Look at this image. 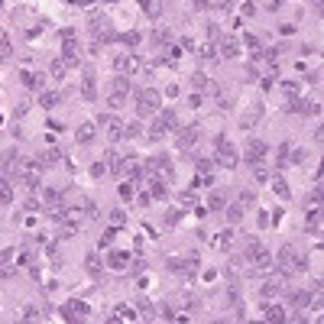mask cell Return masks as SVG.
I'll return each mask as SVG.
<instances>
[{
  "mask_svg": "<svg viewBox=\"0 0 324 324\" xmlns=\"http://www.w3.org/2000/svg\"><path fill=\"white\" fill-rule=\"evenodd\" d=\"M104 159H107V169L114 172V175H124V165H127V159L120 153H114V149H107L104 153Z\"/></svg>",
  "mask_w": 324,
  "mask_h": 324,
  "instance_id": "cell-22",
  "label": "cell"
},
{
  "mask_svg": "<svg viewBox=\"0 0 324 324\" xmlns=\"http://www.w3.org/2000/svg\"><path fill=\"white\" fill-rule=\"evenodd\" d=\"M266 153H269L266 139L250 136V139H247V149H243V156H240V159H243V162H250V165H256V162H266Z\"/></svg>",
  "mask_w": 324,
  "mask_h": 324,
  "instance_id": "cell-7",
  "label": "cell"
},
{
  "mask_svg": "<svg viewBox=\"0 0 324 324\" xmlns=\"http://www.w3.org/2000/svg\"><path fill=\"white\" fill-rule=\"evenodd\" d=\"M114 91H120V94H130V91H133V81H130V75H117V78H114Z\"/></svg>",
  "mask_w": 324,
  "mask_h": 324,
  "instance_id": "cell-39",
  "label": "cell"
},
{
  "mask_svg": "<svg viewBox=\"0 0 324 324\" xmlns=\"http://www.w3.org/2000/svg\"><path fill=\"white\" fill-rule=\"evenodd\" d=\"M162 107V94L156 88H139L136 91V114L139 117H156Z\"/></svg>",
  "mask_w": 324,
  "mask_h": 324,
  "instance_id": "cell-4",
  "label": "cell"
},
{
  "mask_svg": "<svg viewBox=\"0 0 324 324\" xmlns=\"http://www.w3.org/2000/svg\"><path fill=\"white\" fill-rule=\"evenodd\" d=\"M16 276V266L13 262H3V266H0V279H13Z\"/></svg>",
  "mask_w": 324,
  "mask_h": 324,
  "instance_id": "cell-54",
  "label": "cell"
},
{
  "mask_svg": "<svg viewBox=\"0 0 324 324\" xmlns=\"http://www.w3.org/2000/svg\"><path fill=\"white\" fill-rule=\"evenodd\" d=\"M224 208H227V192H221V188H217V192H211L204 211H224Z\"/></svg>",
  "mask_w": 324,
  "mask_h": 324,
  "instance_id": "cell-24",
  "label": "cell"
},
{
  "mask_svg": "<svg viewBox=\"0 0 324 324\" xmlns=\"http://www.w3.org/2000/svg\"><path fill=\"white\" fill-rule=\"evenodd\" d=\"M139 55L136 52H120V55H114V71L117 75H136L139 71Z\"/></svg>",
  "mask_w": 324,
  "mask_h": 324,
  "instance_id": "cell-8",
  "label": "cell"
},
{
  "mask_svg": "<svg viewBox=\"0 0 324 324\" xmlns=\"http://www.w3.org/2000/svg\"><path fill=\"white\" fill-rule=\"evenodd\" d=\"M266 178H269V169H266L262 162H256V165H253V182H259V185H262Z\"/></svg>",
  "mask_w": 324,
  "mask_h": 324,
  "instance_id": "cell-45",
  "label": "cell"
},
{
  "mask_svg": "<svg viewBox=\"0 0 324 324\" xmlns=\"http://www.w3.org/2000/svg\"><path fill=\"white\" fill-rule=\"evenodd\" d=\"M224 211H227V224H230V227H237L240 221H243V208H240L237 201H233V204H227Z\"/></svg>",
  "mask_w": 324,
  "mask_h": 324,
  "instance_id": "cell-32",
  "label": "cell"
},
{
  "mask_svg": "<svg viewBox=\"0 0 324 324\" xmlns=\"http://www.w3.org/2000/svg\"><path fill=\"white\" fill-rule=\"evenodd\" d=\"M214 97H217V107H221V110H230V107H233L230 100H227V94H224V91H217V88H214Z\"/></svg>",
  "mask_w": 324,
  "mask_h": 324,
  "instance_id": "cell-51",
  "label": "cell"
},
{
  "mask_svg": "<svg viewBox=\"0 0 324 324\" xmlns=\"http://www.w3.org/2000/svg\"><path fill=\"white\" fill-rule=\"evenodd\" d=\"M243 262H250V272L272 269V256H269V250L262 247L259 240H250V243H247V256H243Z\"/></svg>",
  "mask_w": 324,
  "mask_h": 324,
  "instance_id": "cell-2",
  "label": "cell"
},
{
  "mask_svg": "<svg viewBox=\"0 0 324 324\" xmlns=\"http://www.w3.org/2000/svg\"><path fill=\"white\" fill-rule=\"evenodd\" d=\"M117 233H120V230H117V227H107V230L100 233V243H97V247H100V250H107L110 243H114V237H117Z\"/></svg>",
  "mask_w": 324,
  "mask_h": 324,
  "instance_id": "cell-43",
  "label": "cell"
},
{
  "mask_svg": "<svg viewBox=\"0 0 324 324\" xmlns=\"http://www.w3.org/2000/svg\"><path fill=\"white\" fill-rule=\"evenodd\" d=\"M286 110H289V114H305V117H311V114H318L321 107H318L315 100H308V97H289Z\"/></svg>",
  "mask_w": 324,
  "mask_h": 324,
  "instance_id": "cell-11",
  "label": "cell"
},
{
  "mask_svg": "<svg viewBox=\"0 0 324 324\" xmlns=\"http://www.w3.org/2000/svg\"><path fill=\"white\" fill-rule=\"evenodd\" d=\"M81 100H88V104L97 100V75H94L91 68L85 71V78H81Z\"/></svg>",
  "mask_w": 324,
  "mask_h": 324,
  "instance_id": "cell-13",
  "label": "cell"
},
{
  "mask_svg": "<svg viewBox=\"0 0 324 324\" xmlns=\"http://www.w3.org/2000/svg\"><path fill=\"white\" fill-rule=\"evenodd\" d=\"M20 153L16 149H7V153H0V178H10V175H20Z\"/></svg>",
  "mask_w": 324,
  "mask_h": 324,
  "instance_id": "cell-10",
  "label": "cell"
},
{
  "mask_svg": "<svg viewBox=\"0 0 324 324\" xmlns=\"http://www.w3.org/2000/svg\"><path fill=\"white\" fill-rule=\"evenodd\" d=\"M107 321H136V311L133 305H117L114 315H107Z\"/></svg>",
  "mask_w": 324,
  "mask_h": 324,
  "instance_id": "cell-25",
  "label": "cell"
},
{
  "mask_svg": "<svg viewBox=\"0 0 324 324\" xmlns=\"http://www.w3.org/2000/svg\"><path fill=\"white\" fill-rule=\"evenodd\" d=\"M159 117L165 120V127H169V130H178V114H175L172 107H159Z\"/></svg>",
  "mask_w": 324,
  "mask_h": 324,
  "instance_id": "cell-33",
  "label": "cell"
},
{
  "mask_svg": "<svg viewBox=\"0 0 324 324\" xmlns=\"http://www.w3.org/2000/svg\"><path fill=\"white\" fill-rule=\"evenodd\" d=\"M133 194H136L133 182H124V185H120V198H124V201H133Z\"/></svg>",
  "mask_w": 324,
  "mask_h": 324,
  "instance_id": "cell-50",
  "label": "cell"
},
{
  "mask_svg": "<svg viewBox=\"0 0 324 324\" xmlns=\"http://www.w3.org/2000/svg\"><path fill=\"white\" fill-rule=\"evenodd\" d=\"M282 292V276H272V279H266V282H262V289H259V295L262 298H276V295Z\"/></svg>",
  "mask_w": 324,
  "mask_h": 324,
  "instance_id": "cell-19",
  "label": "cell"
},
{
  "mask_svg": "<svg viewBox=\"0 0 324 324\" xmlns=\"http://www.w3.org/2000/svg\"><path fill=\"white\" fill-rule=\"evenodd\" d=\"M272 188H276V194H279V198H286L289 201V194H292V192H289V185H286V182H282V178H272Z\"/></svg>",
  "mask_w": 324,
  "mask_h": 324,
  "instance_id": "cell-46",
  "label": "cell"
},
{
  "mask_svg": "<svg viewBox=\"0 0 324 324\" xmlns=\"http://www.w3.org/2000/svg\"><path fill=\"white\" fill-rule=\"evenodd\" d=\"M237 204H240L243 211H247V208H256V194L250 192V188H243V192L237 194Z\"/></svg>",
  "mask_w": 324,
  "mask_h": 324,
  "instance_id": "cell-37",
  "label": "cell"
},
{
  "mask_svg": "<svg viewBox=\"0 0 324 324\" xmlns=\"http://www.w3.org/2000/svg\"><path fill=\"white\" fill-rule=\"evenodd\" d=\"M201 139V127L198 124H188V127H178L175 130V146L182 149V153H192L194 146H198Z\"/></svg>",
  "mask_w": 324,
  "mask_h": 324,
  "instance_id": "cell-6",
  "label": "cell"
},
{
  "mask_svg": "<svg viewBox=\"0 0 324 324\" xmlns=\"http://www.w3.org/2000/svg\"><path fill=\"white\" fill-rule=\"evenodd\" d=\"M85 269L91 272L94 279H100V272H104V269H100V259H97V253H88V259H85Z\"/></svg>",
  "mask_w": 324,
  "mask_h": 324,
  "instance_id": "cell-35",
  "label": "cell"
},
{
  "mask_svg": "<svg viewBox=\"0 0 324 324\" xmlns=\"http://www.w3.org/2000/svg\"><path fill=\"white\" fill-rule=\"evenodd\" d=\"M153 49L156 52H165V49L172 46V32H169V26H159V30H153Z\"/></svg>",
  "mask_w": 324,
  "mask_h": 324,
  "instance_id": "cell-15",
  "label": "cell"
},
{
  "mask_svg": "<svg viewBox=\"0 0 324 324\" xmlns=\"http://www.w3.org/2000/svg\"><path fill=\"white\" fill-rule=\"evenodd\" d=\"M289 153H292V146H289V143H282V146H279V162H276V169H286Z\"/></svg>",
  "mask_w": 324,
  "mask_h": 324,
  "instance_id": "cell-47",
  "label": "cell"
},
{
  "mask_svg": "<svg viewBox=\"0 0 324 324\" xmlns=\"http://www.w3.org/2000/svg\"><path fill=\"white\" fill-rule=\"evenodd\" d=\"M233 247V227H227L221 237H214V250H221V253H230Z\"/></svg>",
  "mask_w": 324,
  "mask_h": 324,
  "instance_id": "cell-27",
  "label": "cell"
},
{
  "mask_svg": "<svg viewBox=\"0 0 324 324\" xmlns=\"http://www.w3.org/2000/svg\"><path fill=\"white\" fill-rule=\"evenodd\" d=\"M20 85L26 88V91H42V85H46V75H39V71H20Z\"/></svg>",
  "mask_w": 324,
  "mask_h": 324,
  "instance_id": "cell-14",
  "label": "cell"
},
{
  "mask_svg": "<svg viewBox=\"0 0 324 324\" xmlns=\"http://www.w3.org/2000/svg\"><path fill=\"white\" fill-rule=\"evenodd\" d=\"M305 305H311V289H295V292H289V308L301 311Z\"/></svg>",
  "mask_w": 324,
  "mask_h": 324,
  "instance_id": "cell-16",
  "label": "cell"
},
{
  "mask_svg": "<svg viewBox=\"0 0 324 324\" xmlns=\"http://www.w3.org/2000/svg\"><path fill=\"white\" fill-rule=\"evenodd\" d=\"M36 318H39L36 305H23V321H36Z\"/></svg>",
  "mask_w": 324,
  "mask_h": 324,
  "instance_id": "cell-52",
  "label": "cell"
},
{
  "mask_svg": "<svg viewBox=\"0 0 324 324\" xmlns=\"http://www.w3.org/2000/svg\"><path fill=\"white\" fill-rule=\"evenodd\" d=\"M139 130H143L139 124H124V139H136V136H139Z\"/></svg>",
  "mask_w": 324,
  "mask_h": 324,
  "instance_id": "cell-49",
  "label": "cell"
},
{
  "mask_svg": "<svg viewBox=\"0 0 324 324\" xmlns=\"http://www.w3.org/2000/svg\"><path fill=\"white\" fill-rule=\"evenodd\" d=\"M272 266H276V272H279L282 279H289V276H298V272L308 269V256L298 253L292 243H286V247L279 250V256L272 259Z\"/></svg>",
  "mask_w": 324,
  "mask_h": 324,
  "instance_id": "cell-1",
  "label": "cell"
},
{
  "mask_svg": "<svg viewBox=\"0 0 324 324\" xmlns=\"http://www.w3.org/2000/svg\"><path fill=\"white\" fill-rule=\"evenodd\" d=\"M97 127L104 130V136L107 139H124V120L114 114H100L97 117Z\"/></svg>",
  "mask_w": 324,
  "mask_h": 324,
  "instance_id": "cell-9",
  "label": "cell"
},
{
  "mask_svg": "<svg viewBox=\"0 0 324 324\" xmlns=\"http://www.w3.org/2000/svg\"><path fill=\"white\" fill-rule=\"evenodd\" d=\"M124 221H127V214H124V211H114V214H110V224H114V227H120Z\"/></svg>",
  "mask_w": 324,
  "mask_h": 324,
  "instance_id": "cell-60",
  "label": "cell"
},
{
  "mask_svg": "<svg viewBox=\"0 0 324 324\" xmlns=\"http://www.w3.org/2000/svg\"><path fill=\"white\" fill-rule=\"evenodd\" d=\"M42 201L49 204V211L62 208V192H59V188H46V192H42Z\"/></svg>",
  "mask_w": 324,
  "mask_h": 324,
  "instance_id": "cell-30",
  "label": "cell"
},
{
  "mask_svg": "<svg viewBox=\"0 0 324 324\" xmlns=\"http://www.w3.org/2000/svg\"><path fill=\"white\" fill-rule=\"evenodd\" d=\"M139 7H143V13H146V16H153V20L159 16V3H153V0H139Z\"/></svg>",
  "mask_w": 324,
  "mask_h": 324,
  "instance_id": "cell-48",
  "label": "cell"
},
{
  "mask_svg": "<svg viewBox=\"0 0 324 324\" xmlns=\"http://www.w3.org/2000/svg\"><path fill=\"white\" fill-rule=\"evenodd\" d=\"M127 100H130V94H120V91H114L107 97V107L110 110H120V107H127Z\"/></svg>",
  "mask_w": 324,
  "mask_h": 324,
  "instance_id": "cell-38",
  "label": "cell"
},
{
  "mask_svg": "<svg viewBox=\"0 0 324 324\" xmlns=\"http://www.w3.org/2000/svg\"><path fill=\"white\" fill-rule=\"evenodd\" d=\"M65 71H68V65H65V59H52V65H49V75H52V81H62Z\"/></svg>",
  "mask_w": 324,
  "mask_h": 324,
  "instance_id": "cell-31",
  "label": "cell"
},
{
  "mask_svg": "<svg viewBox=\"0 0 324 324\" xmlns=\"http://www.w3.org/2000/svg\"><path fill=\"white\" fill-rule=\"evenodd\" d=\"M146 182H149V194H153L156 201H162L165 194H169V192H165V178H159V175H149Z\"/></svg>",
  "mask_w": 324,
  "mask_h": 324,
  "instance_id": "cell-26",
  "label": "cell"
},
{
  "mask_svg": "<svg viewBox=\"0 0 324 324\" xmlns=\"http://www.w3.org/2000/svg\"><path fill=\"white\" fill-rule=\"evenodd\" d=\"M59 100H62V97H59V94H55V91H42V94H39V107L52 110L55 104H59Z\"/></svg>",
  "mask_w": 324,
  "mask_h": 324,
  "instance_id": "cell-36",
  "label": "cell"
},
{
  "mask_svg": "<svg viewBox=\"0 0 324 324\" xmlns=\"http://www.w3.org/2000/svg\"><path fill=\"white\" fill-rule=\"evenodd\" d=\"M178 204H185V208H198V194H194V188L178 192Z\"/></svg>",
  "mask_w": 324,
  "mask_h": 324,
  "instance_id": "cell-34",
  "label": "cell"
},
{
  "mask_svg": "<svg viewBox=\"0 0 324 324\" xmlns=\"http://www.w3.org/2000/svg\"><path fill=\"white\" fill-rule=\"evenodd\" d=\"M214 149H217V156H214L217 165H224V169H237V165H240L237 146H233V143L224 136V133H217V136H214Z\"/></svg>",
  "mask_w": 324,
  "mask_h": 324,
  "instance_id": "cell-3",
  "label": "cell"
},
{
  "mask_svg": "<svg viewBox=\"0 0 324 324\" xmlns=\"http://www.w3.org/2000/svg\"><path fill=\"white\" fill-rule=\"evenodd\" d=\"M30 262H32V253H30V250H23V253H20V259H16V266L30 269Z\"/></svg>",
  "mask_w": 324,
  "mask_h": 324,
  "instance_id": "cell-57",
  "label": "cell"
},
{
  "mask_svg": "<svg viewBox=\"0 0 324 324\" xmlns=\"http://www.w3.org/2000/svg\"><path fill=\"white\" fill-rule=\"evenodd\" d=\"M165 133H169V127H165V120L156 114V117H153V124H149V139H162Z\"/></svg>",
  "mask_w": 324,
  "mask_h": 324,
  "instance_id": "cell-28",
  "label": "cell"
},
{
  "mask_svg": "<svg viewBox=\"0 0 324 324\" xmlns=\"http://www.w3.org/2000/svg\"><path fill=\"white\" fill-rule=\"evenodd\" d=\"M10 201H13V188H10V178H0V204L7 208Z\"/></svg>",
  "mask_w": 324,
  "mask_h": 324,
  "instance_id": "cell-40",
  "label": "cell"
},
{
  "mask_svg": "<svg viewBox=\"0 0 324 324\" xmlns=\"http://www.w3.org/2000/svg\"><path fill=\"white\" fill-rule=\"evenodd\" d=\"M243 42H247L250 49H256V52H262V42H259V39H256V36H247V39H243Z\"/></svg>",
  "mask_w": 324,
  "mask_h": 324,
  "instance_id": "cell-61",
  "label": "cell"
},
{
  "mask_svg": "<svg viewBox=\"0 0 324 324\" xmlns=\"http://www.w3.org/2000/svg\"><path fill=\"white\" fill-rule=\"evenodd\" d=\"M42 172H46V162L39 159V156H26L23 169H20V178H23V185L30 188V192H36L39 182H42Z\"/></svg>",
  "mask_w": 324,
  "mask_h": 324,
  "instance_id": "cell-5",
  "label": "cell"
},
{
  "mask_svg": "<svg viewBox=\"0 0 324 324\" xmlns=\"http://www.w3.org/2000/svg\"><path fill=\"white\" fill-rule=\"evenodd\" d=\"M124 175H127V178H130L133 185H136L139 178L146 175V169H143V165H139V162H127V165H124Z\"/></svg>",
  "mask_w": 324,
  "mask_h": 324,
  "instance_id": "cell-29",
  "label": "cell"
},
{
  "mask_svg": "<svg viewBox=\"0 0 324 324\" xmlns=\"http://www.w3.org/2000/svg\"><path fill=\"white\" fill-rule=\"evenodd\" d=\"M198 55L208 62V59H217V46L214 42H204V46H198Z\"/></svg>",
  "mask_w": 324,
  "mask_h": 324,
  "instance_id": "cell-44",
  "label": "cell"
},
{
  "mask_svg": "<svg viewBox=\"0 0 324 324\" xmlns=\"http://www.w3.org/2000/svg\"><path fill=\"white\" fill-rule=\"evenodd\" d=\"M59 159H62V153H59V149H55V146L49 149L46 156H42V162H46V165H52V162H59Z\"/></svg>",
  "mask_w": 324,
  "mask_h": 324,
  "instance_id": "cell-55",
  "label": "cell"
},
{
  "mask_svg": "<svg viewBox=\"0 0 324 324\" xmlns=\"http://www.w3.org/2000/svg\"><path fill=\"white\" fill-rule=\"evenodd\" d=\"M88 301H78V298H71V301H65L62 305V318L65 321H78V318H88Z\"/></svg>",
  "mask_w": 324,
  "mask_h": 324,
  "instance_id": "cell-12",
  "label": "cell"
},
{
  "mask_svg": "<svg viewBox=\"0 0 324 324\" xmlns=\"http://www.w3.org/2000/svg\"><path fill=\"white\" fill-rule=\"evenodd\" d=\"M217 52L224 55V59H237V55H240V39L237 36H227L224 42L217 46Z\"/></svg>",
  "mask_w": 324,
  "mask_h": 324,
  "instance_id": "cell-20",
  "label": "cell"
},
{
  "mask_svg": "<svg viewBox=\"0 0 324 324\" xmlns=\"http://www.w3.org/2000/svg\"><path fill=\"white\" fill-rule=\"evenodd\" d=\"M13 256H16V250H13V247L0 250V266H3V262H13Z\"/></svg>",
  "mask_w": 324,
  "mask_h": 324,
  "instance_id": "cell-58",
  "label": "cell"
},
{
  "mask_svg": "<svg viewBox=\"0 0 324 324\" xmlns=\"http://www.w3.org/2000/svg\"><path fill=\"white\" fill-rule=\"evenodd\" d=\"M214 165H217L214 159H194V169H198V175L204 178L208 185H211V182H214Z\"/></svg>",
  "mask_w": 324,
  "mask_h": 324,
  "instance_id": "cell-21",
  "label": "cell"
},
{
  "mask_svg": "<svg viewBox=\"0 0 324 324\" xmlns=\"http://www.w3.org/2000/svg\"><path fill=\"white\" fill-rule=\"evenodd\" d=\"M107 266L114 272H124V269H130V253H124V250H114V253L107 256Z\"/></svg>",
  "mask_w": 324,
  "mask_h": 324,
  "instance_id": "cell-18",
  "label": "cell"
},
{
  "mask_svg": "<svg viewBox=\"0 0 324 324\" xmlns=\"http://www.w3.org/2000/svg\"><path fill=\"white\" fill-rule=\"evenodd\" d=\"M282 91H286L289 97H298V85H295V81H282Z\"/></svg>",
  "mask_w": 324,
  "mask_h": 324,
  "instance_id": "cell-56",
  "label": "cell"
},
{
  "mask_svg": "<svg viewBox=\"0 0 324 324\" xmlns=\"http://www.w3.org/2000/svg\"><path fill=\"white\" fill-rule=\"evenodd\" d=\"M256 221H259V230H262L266 224H269V217H266V211H262V208H259V217H256Z\"/></svg>",
  "mask_w": 324,
  "mask_h": 324,
  "instance_id": "cell-64",
  "label": "cell"
},
{
  "mask_svg": "<svg viewBox=\"0 0 324 324\" xmlns=\"http://www.w3.org/2000/svg\"><path fill=\"white\" fill-rule=\"evenodd\" d=\"M91 175H94V178L104 175V162H94V165H91Z\"/></svg>",
  "mask_w": 324,
  "mask_h": 324,
  "instance_id": "cell-62",
  "label": "cell"
},
{
  "mask_svg": "<svg viewBox=\"0 0 324 324\" xmlns=\"http://www.w3.org/2000/svg\"><path fill=\"white\" fill-rule=\"evenodd\" d=\"M182 214H185V208H182V211H169V214H165V224H169V227H175L178 221H182Z\"/></svg>",
  "mask_w": 324,
  "mask_h": 324,
  "instance_id": "cell-53",
  "label": "cell"
},
{
  "mask_svg": "<svg viewBox=\"0 0 324 324\" xmlns=\"http://www.w3.org/2000/svg\"><path fill=\"white\" fill-rule=\"evenodd\" d=\"M262 318H266V321H289V311H286V305L269 301V305L262 308Z\"/></svg>",
  "mask_w": 324,
  "mask_h": 324,
  "instance_id": "cell-17",
  "label": "cell"
},
{
  "mask_svg": "<svg viewBox=\"0 0 324 324\" xmlns=\"http://www.w3.org/2000/svg\"><path fill=\"white\" fill-rule=\"evenodd\" d=\"M23 208H26V211H39V201H36V198H26Z\"/></svg>",
  "mask_w": 324,
  "mask_h": 324,
  "instance_id": "cell-63",
  "label": "cell"
},
{
  "mask_svg": "<svg viewBox=\"0 0 324 324\" xmlns=\"http://www.w3.org/2000/svg\"><path fill=\"white\" fill-rule=\"evenodd\" d=\"M117 39H120V42H124V46L136 49V46H139V39H143V36H139L136 30H130V32H120V36H117Z\"/></svg>",
  "mask_w": 324,
  "mask_h": 324,
  "instance_id": "cell-42",
  "label": "cell"
},
{
  "mask_svg": "<svg viewBox=\"0 0 324 324\" xmlns=\"http://www.w3.org/2000/svg\"><path fill=\"white\" fill-rule=\"evenodd\" d=\"M201 104H204V94H201V91H194L192 97H188V107H201Z\"/></svg>",
  "mask_w": 324,
  "mask_h": 324,
  "instance_id": "cell-59",
  "label": "cell"
},
{
  "mask_svg": "<svg viewBox=\"0 0 324 324\" xmlns=\"http://www.w3.org/2000/svg\"><path fill=\"white\" fill-rule=\"evenodd\" d=\"M94 136H97V130H94V124H81V127L75 130V143H78V146H88V143H91Z\"/></svg>",
  "mask_w": 324,
  "mask_h": 324,
  "instance_id": "cell-23",
  "label": "cell"
},
{
  "mask_svg": "<svg viewBox=\"0 0 324 324\" xmlns=\"http://www.w3.org/2000/svg\"><path fill=\"white\" fill-rule=\"evenodd\" d=\"M192 88H194V91H201V94L211 88V81L204 78V71H194V75H192Z\"/></svg>",
  "mask_w": 324,
  "mask_h": 324,
  "instance_id": "cell-41",
  "label": "cell"
}]
</instances>
